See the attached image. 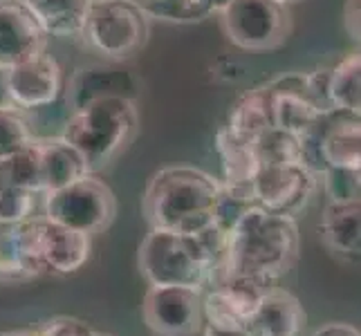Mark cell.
Returning <instances> with one entry per match:
<instances>
[{
	"label": "cell",
	"mask_w": 361,
	"mask_h": 336,
	"mask_svg": "<svg viewBox=\"0 0 361 336\" xmlns=\"http://www.w3.org/2000/svg\"><path fill=\"white\" fill-rule=\"evenodd\" d=\"M298 247L301 233L296 218L254 204L227 235V256L216 285L227 278H258L279 285L294 267Z\"/></svg>",
	"instance_id": "6da1fadb"
},
{
	"label": "cell",
	"mask_w": 361,
	"mask_h": 336,
	"mask_svg": "<svg viewBox=\"0 0 361 336\" xmlns=\"http://www.w3.org/2000/svg\"><path fill=\"white\" fill-rule=\"evenodd\" d=\"M222 182L195 166H166L148 180L144 216L151 227L197 233L214 224V204Z\"/></svg>",
	"instance_id": "7a4b0ae2"
},
{
	"label": "cell",
	"mask_w": 361,
	"mask_h": 336,
	"mask_svg": "<svg viewBox=\"0 0 361 336\" xmlns=\"http://www.w3.org/2000/svg\"><path fill=\"white\" fill-rule=\"evenodd\" d=\"M137 128H140L137 101L108 97L70 110L61 137L77 148L94 173L126 151Z\"/></svg>",
	"instance_id": "3957f363"
},
{
	"label": "cell",
	"mask_w": 361,
	"mask_h": 336,
	"mask_svg": "<svg viewBox=\"0 0 361 336\" xmlns=\"http://www.w3.org/2000/svg\"><path fill=\"white\" fill-rule=\"evenodd\" d=\"M27 278L68 276L88 263L92 235L74 231L45 216H32L18 224Z\"/></svg>",
	"instance_id": "277c9868"
},
{
	"label": "cell",
	"mask_w": 361,
	"mask_h": 336,
	"mask_svg": "<svg viewBox=\"0 0 361 336\" xmlns=\"http://www.w3.org/2000/svg\"><path fill=\"white\" fill-rule=\"evenodd\" d=\"M151 18L135 0H92L79 39L108 61H128L148 43Z\"/></svg>",
	"instance_id": "5b68a950"
},
{
	"label": "cell",
	"mask_w": 361,
	"mask_h": 336,
	"mask_svg": "<svg viewBox=\"0 0 361 336\" xmlns=\"http://www.w3.org/2000/svg\"><path fill=\"white\" fill-rule=\"evenodd\" d=\"M140 269L148 285L204 287L209 282V260L195 233L151 227L140 247Z\"/></svg>",
	"instance_id": "8992f818"
},
{
	"label": "cell",
	"mask_w": 361,
	"mask_h": 336,
	"mask_svg": "<svg viewBox=\"0 0 361 336\" xmlns=\"http://www.w3.org/2000/svg\"><path fill=\"white\" fill-rule=\"evenodd\" d=\"M301 161L317 175L326 168H361V117L357 112L326 110L301 137Z\"/></svg>",
	"instance_id": "52a82bcc"
},
{
	"label": "cell",
	"mask_w": 361,
	"mask_h": 336,
	"mask_svg": "<svg viewBox=\"0 0 361 336\" xmlns=\"http://www.w3.org/2000/svg\"><path fill=\"white\" fill-rule=\"evenodd\" d=\"M43 195L45 218L88 235L108 229L117 213L115 193L110 191L106 182L94 178L92 173Z\"/></svg>",
	"instance_id": "ba28073f"
},
{
	"label": "cell",
	"mask_w": 361,
	"mask_h": 336,
	"mask_svg": "<svg viewBox=\"0 0 361 336\" xmlns=\"http://www.w3.org/2000/svg\"><path fill=\"white\" fill-rule=\"evenodd\" d=\"M218 16L231 45L245 52L279 47L292 32L290 5L281 0H229Z\"/></svg>",
	"instance_id": "9c48e42d"
},
{
	"label": "cell",
	"mask_w": 361,
	"mask_h": 336,
	"mask_svg": "<svg viewBox=\"0 0 361 336\" xmlns=\"http://www.w3.org/2000/svg\"><path fill=\"white\" fill-rule=\"evenodd\" d=\"M202 287L151 285L142 303V316L157 336H193L202 328Z\"/></svg>",
	"instance_id": "30bf717a"
},
{
	"label": "cell",
	"mask_w": 361,
	"mask_h": 336,
	"mask_svg": "<svg viewBox=\"0 0 361 336\" xmlns=\"http://www.w3.org/2000/svg\"><path fill=\"white\" fill-rule=\"evenodd\" d=\"M319 189V175L303 164H263L252 180V195L258 206L296 218Z\"/></svg>",
	"instance_id": "8fae6325"
},
{
	"label": "cell",
	"mask_w": 361,
	"mask_h": 336,
	"mask_svg": "<svg viewBox=\"0 0 361 336\" xmlns=\"http://www.w3.org/2000/svg\"><path fill=\"white\" fill-rule=\"evenodd\" d=\"M7 92L9 104L23 112L52 108L66 92L63 68L52 54H34L7 70Z\"/></svg>",
	"instance_id": "7c38bea8"
},
{
	"label": "cell",
	"mask_w": 361,
	"mask_h": 336,
	"mask_svg": "<svg viewBox=\"0 0 361 336\" xmlns=\"http://www.w3.org/2000/svg\"><path fill=\"white\" fill-rule=\"evenodd\" d=\"M47 39L25 0H0V68L9 70L45 52Z\"/></svg>",
	"instance_id": "4fadbf2b"
},
{
	"label": "cell",
	"mask_w": 361,
	"mask_h": 336,
	"mask_svg": "<svg viewBox=\"0 0 361 336\" xmlns=\"http://www.w3.org/2000/svg\"><path fill=\"white\" fill-rule=\"evenodd\" d=\"M66 101L70 110H77L85 104L99 101L108 97H123L137 101L140 97V81L123 68H108V66H90L79 68L66 83Z\"/></svg>",
	"instance_id": "5bb4252c"
},
{
	"label": "cell",
	"mask_w": 361,
	"mask_h": 336,
	"mask_svg": "<svg viewBox=\"0 0 361 336\" xmlns=\"http://www.w3.org/2000/svg\"><path fill=\"white\" fill-rule=\"evenodd\" d=\"M321 238L343 263H359L361 256V202L328 200L321 216Z\"/></svg>",
	"instance_id": "9a60e30c"
},
{
	"label": "cell",
	"mask_w": 361,
	"mask_h": 336,
	"mask_svg": "<svg viewBox=\"0 0 361 336\" xmlns=\"http://www.w3.org/2000/svg\"><path fill=\"white\" fill-rule=\"evenodd\" d=\"M305 323L301 301L288 290H269L249 316V336H298Z\"/></svg>",
	"instance_id": "2e32d148"
},
{
	"label": "cell",
	"mask_w": 361,
	"mask_h": 336,
	"mask_svg": "<svg viewBox=\"0 0 361 336\" xmlns=\"http://www.w3.org/2000/svg\"><path fill=\"white\" fill-rule=\"evenodd\" d=\"M36 144H39V155H41L43 193L68 186L92 173L85 157L72 144H68L61 135L36 139Z\"/></svg>",
	"instance_id": "e0dca14e"
},
{
	"label": "cell",
	"mask_w": 361,
	"mask_h": 336,
	"mask_svg": "<svg viewBox=\"0 0 361 336\" xmlns=\"http://www.w3.org/2000/svg\"><path fill=\"white\" fill-rule=\"evenodd\" d=\"M216 153L222 168V184H252L258 170L254 139L222 126L216 135Z\"/></svg>",
	"instance_id": "ac0fdd59"
},
{
	"label": "cell",
	"mask_w": 361,
	"mask_h": 336,
	"mask_svg": "<svg viewBox=\"0 0 361 336\" xmlns=\"http://www.w3.org/2000/svg\"><path fill=\"white\" fill-rule=\"evenodd\" d=\"M47 36L79 39L92 0H25Z\"/></svg>",
	"instance_id": "d6986e66"
},
{
	"label": "cell",
	"mask_w": 361,
	"mask_h": 336,
	"mask_svg": "<svg viewBox=\"0 0 361 336\" xmlns=\"http://www.w3.org/2000/svg\"><path fill=\"white\" fill-rule=\"evenodd\" d=\"M225 126L249 139L271 128V99L267 83H260L235 99Z\"/></svg>",
	"instance_id": "ffe728a7"
},
{
	"label": "cell",
	"mask_w": 361,
	"mask_h": 336,
	"mask_svg": "<svg viewBox=\"0 0 361 336\" xmlns=\"http://www.w3.org/2000/svg\"><path fill=\"white\" fill-rule=\"evenodd\" d=\"M328 101L332 108L361 112V54L350 52L328 68Z\"/></svg>",
	"instance_id": "44dd1931"
},
{
	"label": "cell",
	"mask_w": 361,
	"mask_h": 336,
	"mask_svg": "<svg viewBox=\"0 0 361 336\" xmlns=\"http://www.w3.org/2000/svg\"><path fill=\"white\" fill-rule=\"evenodd\" d=\"M0 186H14V189H25L43 195L41 155L36 137L18 153L0 159Z\"/></svg>",
	"instance_id": "7402d4cb"
},
{
	"label": "cell",
	"mask_w": 361,
	"mask_h": 336,
	"mask_svg": "<svg viewBox=\"0 0 361 336\" xmlns=\"http://www.w3.org/2000/svg\"><path fill=\"white\" fill-rule=\"evenodd\" d=\"M144 9V14L153 20L189 25L200 23L216 14L214 0H135Z\"/></svg>",
	"instance_id": "603a6c76"
},
{
	"label": "cell",
	"mask_w": 361,
	"mask_h": 336,
	"mask_svg": "<svg viewBox=\"0 0 361 336\" xmlns=\"http://www.w3.org/2000/svg\"><path fill=\"white\" fill-rule=\"evenodd\" d=\"M254 153L258 166L263 164H303L301 137L281 128H267L254 137Z\"/></svg>",
	"instance_id": "cb8c5ba5"
},
{
	"label": "cell",
	"mask_w": 361,
	"mask_h": 336,
	"mask_svg": "<svg viewBox=\"0 0 361 336\" xmlns=\"http://www.w3.org/2000/svg\"><path fill=\"white\" fill-rule=\"evenodd\" d=\"M32 139H34V130L23 110L14 106L0 108V159L18 153Z\"/></svg>",
	"instance_id": "d4e9b609"
},
{
	"label": "cell",
	"mask_w": 361,
	"mask_h": 336,
	"mask_svg": "<svg viewBox=\"0 0 361 336\" xmlns=\"http://www.w3.org/2000/svg\"><path fill=\"white\" fill-rule=\"evenodd\" d=\"M0 278H27L18 224H0Z\"/></svg>",
	"instance_id": "484cf974"
},
{
	"label": "cell",
	"mask_w": 361,
	"mask_h": 336,
	"mask_svg": "<svg viewBox=\"0 0 361 336\" xmlns=\"http://www.w3.org/2000/svg\"><path fill=\"white\" fill-rule=\"evenodd\" d=\"M39 193L0 186V224H20L34 216Z\"/></svg>",
	"instance_id": "4316f807"
},
{
	"label": "cell",
	"mask_w": 361,
	"mask_h": 336,
	"mask_svg": "<svg viewBox=\"0 0 361 336\" xmlns=\"http://www.w3.org/2000/svg\"><path fill=\"white\" fill-rule=\"evenodd\" d=\"M319 184L323 191L334 202L343 200H359L361 191V175L353 168H326L319 175Z\"/></svg>",
	"instance_id": "83f0119b"
},
{
	"label": "cell",
	"mask_w": 361,
	"mask_h": 336,
	"mask_svg": "<svg viewBox=\"0 0 361 336\" xmlns=\"http://www.w3.org/2000/svg\"><path fill=\"white\" fill-rule=\"evenodd\" d=\"M36 336H92L94 330L79 318H70V316H59L47 321L41 330L34 332Z\"/></svg>",
	"instance_id": "f1b7e54d"
},
{
	"label": "cell",
	"mask_w": 361,
	"mask_h": 336,
	"mask_svg": "<svg viewBox=\"0 0 361 336\" xmlns=\"http://www.w3.org/2000/svg\"><path fill=\"white\" fill-rule=\"evenodd\" d=\"M361 0H345L343 3V27L353 41H359L361 34Z\"/></svg>",
	"instance_id": "f546056e"
},
{
	"label": "cell",
	"mask_w": 361,
	"mask_h": 336,
	"mask_svg": "<svg viewBox=\"0 0 361 336\" xmlns=\"http://www.w3.org/2000/svg\"><path fill=\"white\" fill-rule=\"evenodd\" d=\"M312 336H361V334L350 323H326Z\"/></svg>",
	"instance_id": "4dcf8cb0"
},
{
	"label": "cell",
	"mask_w": 361,
	"mask_h": 336,
	"mask_svg": "<svg viewBox=\"0 0 361 336\" xmlns=\"http://www.w3.org/2000/svg\"><path fill=\"white\" fill-rule=\"evenodd\" d=\"M202 336H249V330H214V328H200Z\"/></svg>",
	"instance_id": "1f68e13d"
},
{
	"label": "cell",
	"mask_w": 361,
	"mask_h": 336,
	"mask_svg": "<svg viewBox=\"0 0 361 336\" xmlns=\"http://www.w3.org/2000/svg\"><path fill=\"white\" fill-rule=\"evenodd\" d=\"M11 106L9 104V92H7V70L0 68V108Z\"/></svg>",
	"instance_id": "d6a6232c"
},
{
	"label": "cell",
	"mask_w": 361,
	"mask_h": 336,
	"mask_svg": "<svg viewBox=\"0 0 361 336\" xmlns=\"http://www.w3.org/2000/svg\"><path fill=\"white\" fill-rule=\"evenodd\" d=\"M0 336H36L30 330H11V332H0Z\"/></svg>",
	"instance_id": "836d02e7"
},
{
	"label": "cell",
	"mask_w": 361,
	"mask_h": 336,
	"mask_svg": "<svg viewBox=\"0 0 361 336\" xmlns=\"http://www.w3.org/2000/svg\"><path fill=\"white\" fill-rule=\"evenodd\" d=\"M214 3H216V14H218V11H220L222 7H225V5L229 3V0H214Z\"/></svg>",
	"instance_id": "e575fe53"
},
{
	"label": "cell",
	"mask_w": 361,
	"mask_h": 336,
	"mask_svg": "<svg viewBox=\"0 0 361 336\" xmlns=\"http://www.w3.org/2000/svg\"><path fill=\"white\" fill-rule=\"evenodd\" d=\"M281 3H285V5H294V3H303V0H281Z\"/></svg>",
	"instance_id": "d590c367"
},
{
	"label": "cell",
	"mask_w": 361,
	"mask_h": 336,
	"mask_svg": "<svg viewBox=\"0 0 361 336\" xmlns=\"http://www.w3.org/2000/svg\"><path fill=\"white\" fill-rule=\"evenodd\" d=\"M92 336H110V334H104V332H94Z\"/></svg>",
	"instance_id": "8d00e7d4"
}]
</instances>
